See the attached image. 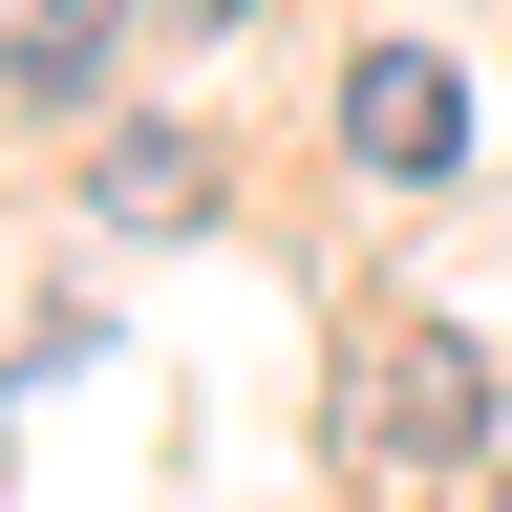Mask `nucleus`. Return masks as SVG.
Returning a JSON list of instances; mask_svg holds the SVG:
<instances>
[{
	"instance_id": "1",
	"label": "nucleus",
	"mask_w": 512,
	"mask_h": 512,
	"mask_svg": "<svg viewBox=\"0 0 512 512\" xmlns=\"http://www.w3.org/2000/svg\"><path fill=\"white\" fill-rule=\"evenodd\" d=\"M470 427H491V363L470 342H406V320H384V342L342 363V448H384V470H448Z\"/></svg>"
},
{
	"instance_id": "2",
	"label": "nucleus",
	"mask_w": 512,
	"mask_h": 512,
	"mask_svg": "<svg viewBox=\"0 0 512 512\" xmlns=\"http://www.w3.org/2000/svg\"><path fill=\"white\" fill-rule=\"evenodd\" d=\"M342 150H363V171H470V86H448V43H363V64H342Z\"/></svg>"
},
{
	"instance_id": "3",
	"label": "nucleus",
	"mask_w": 512,
	"mask_h": 512,
	"mask_svg": "<svg viewBox=\"0 0 512 512\" xmlns=\"http://www.w3.org/2000/svg\"><path fill=\"white\" fill-rule=\"evenodd\" d=\"M107 43H128V0H0V86H22V107H64Z\"/></svg>"
}]
</instances>
